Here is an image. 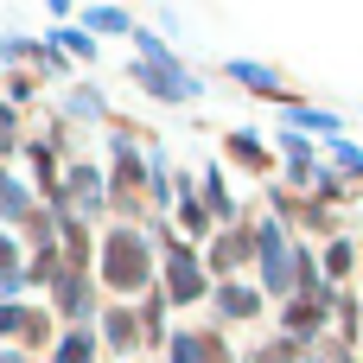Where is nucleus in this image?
I'll return each instance as SVG.
<instances>
[{
  "mask_svg": "<svg viewBox=\"0 0 363 363\" xmlns=\"http://www.w3.org/2000/svg\"><path fill=\"white\" fill-rule=\"evenodd\" d=\"M57 363H89V338H64V351H57Z\"/></svg>",
  "mask_w": 363,
  "mask_h": 363,
  "instance_id": "obj_7",
  "label": "nucleus"
},
{
  "mask_svg": "<svg viewBox=\"0 0 363 363\" xmlns=\"http://www.w3.org/2000/svg\"><path fill=\"white\" fill-rule=\"evenodd\" d=\"M255 363H287V345H274V351H268V357H255Z\"/></svg>",
  "mask_w": 363,
  "mask_h": 363,
  "instance_id": "obj_12",
  "label": "nucleus"
},
{
  "mask_svg": "<svg viewBox=\"0 0 363 363\" xmlns=\"http://www.w3.org/2000/svg\"><path fill=\"white\" fill-rule=\"evenodd\" d=\"M64 255H70V262H83V255H89V242H83V230H64Z\"/></svg>",
  "mask_w": 363,
  "mask_h": 363,
  "instance_id": "obj_10",
  "label": "nucleus"
},
{
  "mask_svg": "<svg viewBox=\"0 0 363 363\" xmlns=\"http://www.w3.org/2000/svg\"><path fill=\"white\" fill-rule=\"evenodd\" d=\"M249 249H255L249 236H223V242H217V268H236V262H242Z\"/></svg>",
  "mask_w": 363,
  "mask_h": 363,
  "instance_id": "obj_4",
  "label": "nucleus"
},
{
  "mask_svg": "<svg viewBox=\"0 0 363 363\" xmlns=\"http://www.w3.org/2000/svg\"><path fill=\"white\" fill-rule=\"evenodd\" d=\"M255 249L268 255V287H287V249H281V230H262Z\"/></svg>",
  "mask_w": 363,
  "mask_h": 363,
  "instance_id": "obj_3",
  "label": "nucleus"
},
{
  "mask_svg": "<svg viewBox=\"0 0 363 363\" xmlns=\"http://www.w3.org/2000/svg\"><path fill=\"white\" fill-rule=\"evenodd\" d=\"M108 345H121V351H128V345H140V338H134V319H128V313H108Z\"/></svg>",
  "mask_w": 363,
  "mask_h": 363,
  "instance_id": "obj_6",
  "label": "nucleus"
},
{
  "mask_svg": "<svg viewBox=\"0 0 363 363\" xmlns=\"http://www.w3.org/2000/svg\"><path fill=\"white\" fill-rule=\"evenodd\" d=\"M102 281H108V287H140V281H147V242L128 236V230L108 236V242H102Z\"/></svg>",
  "mask_w": 363,
  "mask_h": 363,
  "instance_id": "obj_1",
  "label": "nucleus"
},
{
  "mask_svg": "<svg viewBox=\"0 0 363 363\" xmlns=\"http://www.w3.org/2000/svg\"><path fill=\"white\" fill-rule=\"evenodd\" d=\"M166 281H172V300H198V294H204V274H198V262H191L185 249H172Z\"/></svg>",
  "mask_w": 363,
  "mask_h": 363,
  "instance_id": "obj_2",
  "label": "nucleus"
},
{
  "mask_svg": "<svg viewBox=\"0 0 363 363\" xmlns=\"http://www.w3.org/2000/svg\"><path fill=\"white\" fill-rule=\"evenodd\" d=\"M179 363H204V345H198V332H185V338H179Z\"/></svg>",
  "mask_w": 363,
  "mask_h": 363,
  "instance_id": "obj_9",
  "label": "nucleus"
},
{
  "mask_svg": "<svg viewBox=\"0 0 363 363\" xmlns=\"http://www.w3.org/2000/svg\"><path fill=\"white\" fill-rule=\"evenodd\" d=\"M6 262H13V242H6V236H0V268H6Z\"/></svg>",
  "mask_w": 363,
  "mask_h": 363,
  "instance_id": "obj_13",
  "label": "nucleus"
},
{
  "mask_svg": "<svg viewBox=\"0 0 363 363\" xmlns=\"http://www.w3.org/2000/svg\"><path fill=\"white\" fill-rule=\"evenodd\" d=\"M0 363H13V357H0Z\"/></svg>",
  "mask_w": 363,
  "mask_h": 363,
  "instance_id": "obj_14",
  "label": "nucleus"
},
{
  "mask_svg": "<svg viewBox=\"0 0 363 363\" xmlns=\"http://www.w3.org/2000/svg\"><path fill=\"white\" fill-rule=\"evenodd\" d=\"M19 211H26V198H19V191H6V179H0V217H19Z\"/></svg>",
  "mask_w": 363,
  "mask_h": 363,
  "instance_id": "obj_11",
  "label": "nucleus"
},
{
  "mask_svg": "<svg viewBox=\"0 0 363 363\" xmlns=\"http://www.w3.org/2000/svg\"><path fill=\"white\" fill-rule=\"evenodd\" d=\"M57 306H64V313H83V306H89V294H83V281H77V274L57 287Z\"/></svg>",
  "mask_w": 363,
  "mask_h": 363,
  "instance_id": "obj_5",
  "label": "nucleus"
},
{
  "mask_svg": "<svg viewBox=\"0 0 363 363\" xmlns=\"http://www.w3.org/2000/svg\"><path fill=\"white\" fill-rule=\"evenodd\" d=\"M223 313H255V294H242V287H230V294H223Z\"/></svg>",
  "mask_w": 363,
  "mask_h": 363,
  "instance_id": "obj_8",
  "label": "nucleus"
}]
</instances>
